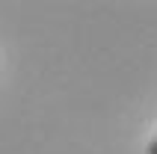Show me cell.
<instances>
[{
	"label": "cell",
	"instance_id": "cell-1",
	"mask_svg": "<svg viewBox=\"0 0 157 154\" xmlns=\"http://www.w3.org/2000/svg\"><path fill=\"white\" fill-rule=\"evenodd\" d=\"M157 151V139H151V142H148V154H154Z\"/></svg>",
	"mask_w": 157,
	"mask_h": 154
}]
</instances>
